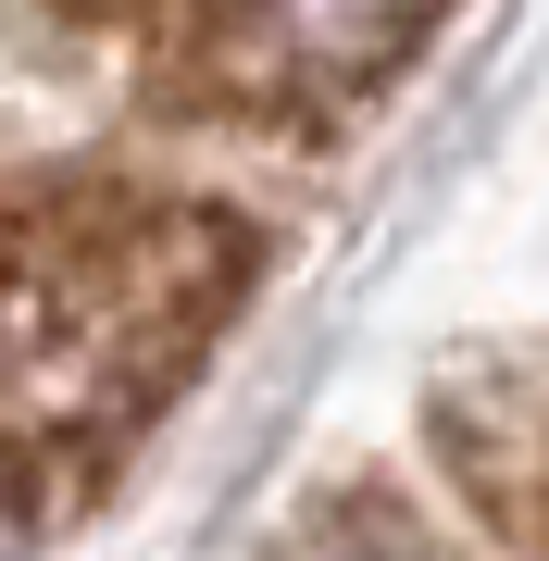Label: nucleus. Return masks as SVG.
<instances>
[{
	"label": "nucleus",
	"mask_w": 549,
	"mask_h": 561,
	"mask_svg": "<svg viewBox=\"0 0 549 561\" xmlns=\"http://www.w3.org/2000/svg\"><path fill=\"white\" fill-rule=\"evenodd\" d=\"M462 0H0V38L163 150L312 162L412 88Z\"/></svg>",
	"instance_id": "nucleus-2"
},
{
	"label": "nucleus",
	"mask_w": 549,
	"mask_h": 561,
	"mask_svg": "<svg viewBox=\"0 0 549 561\" xmlns=\"http://www.w3.org/2000/svg\"><path fill=\"white\" fill-rule=\"evenodd\" d=\"M238 561H549V324L425 375Z\"/></svg>",
	"instance_id": "nucleus-3"
},
{
	"label": "nucleus",
	"mask_w": 549,
	"mask_h": 561,
	"mask_svg": "<svg viewBox=\"0 0 549 561\" xmlns=\"http://www.w3.org/2000/svg\"><path fill=\"white\" fill-rule=\"evenodd\" d=\"M263 287L225 187L0 113V512L62 524L163 437Z\"/></svg>",
	"instance_id": "nucleus-1"
}]
</instances>
